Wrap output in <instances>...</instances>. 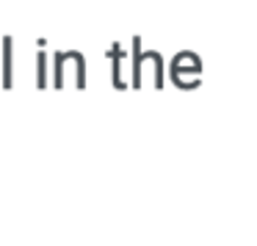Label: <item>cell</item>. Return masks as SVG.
Listing matches in <instances>:
<instances>
[{
	"label": "cell",
	"instance_id": "cell-4",
	"mask_svg": "<svg viewBox=\"0 0 257 246\" xmlns=\"http://www.w3.org/2000/svg\"><path fill=\"white\" fill-rule=\"evenodd\" d=\"M108 56L113 58V89L124 91V89H127V80L122 78L124 58H127V53H124V45H122V42H113V45L108 47Z\"/></svg>",
	"mask_w": 257,
	"mask_h": 246
},
{
	"label": "cell",
	"instance_id": "cell-2",
	"mask_svg": "<svg viewBox=\"0 0 257 246\" xmlns=\"http://www.w3.org/2000/svg\"><path fill=\"white\" fill-rule=\"evenodd\" d=\"M133 75H130V83L133 89H141V75H144V69L150 72V80L155 89H163V69H166V64H163V56L158 50H141V36H133Z\"/></svg>",
	"mask_w": 257,
	"mask_h": 246
},
{
	"label": "cell",
	"instance_id": "cell-3",
	"mask_svg": "<svg viewBox=\"0 0 257 246\" xmlns=\"http://www.w3.org/2000/svg\"><path fill=\"white\" fill-rule=\"evenodd\" d=\"M172 80L180 86V89H196L199 86V75H202V64L199 56L191 50H183L172 58Z\"/></svg>",
	"mask_w": 257,
	"mask_h": 246
},
{
	"label": "cell",
	"instance_id": "cell-5",
	"mask_svg": "<svg viewBox=\"0 0 257 246\" xmlns=\"http://www.w3.org/2000/svg\"><path fill=\"white\" fill-rule=\"evenodd\" d=\"M12 53H14V45H12V36H3V78H0V86L3 89H12L14 83V67H12Z\"/></svg>",
	"mask_w": 257,
	"mask_h": 246
},
{
	"label": "cell",
	"instance_id": "cell-6",
	"mask_svg": "<svg viewBox=\"0 0 257 246\" xmlns=\"http://www.w3.org/2000/svg\"><path fill=\"white\" fill-rule=\"evenodd\" d=\"M36 61H39V80H36V83H39V89H45L47 86V56H45V50L36 56Z\"/></svg>",
	"mask_w": 257,
	"mask_h": 246
},
{
	"label": "cell",
	"instance_id": "cell-1",
	"mask_svg": "<svg viewBox=\"0 0 257 246\" xmlns=\"http://www.w3.org/2000/svg\"><path fill=\"white\" fill-rule=\"evenodd\" d=\"M53 86L64 89L72 80L75 89H86V58L78 50H61L53 58Z\"/></svg>",
	"mask_w": 257,
	"mask_h": 246
}]
</instances>
